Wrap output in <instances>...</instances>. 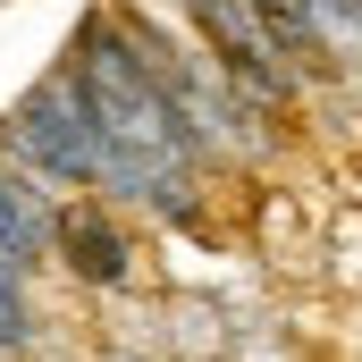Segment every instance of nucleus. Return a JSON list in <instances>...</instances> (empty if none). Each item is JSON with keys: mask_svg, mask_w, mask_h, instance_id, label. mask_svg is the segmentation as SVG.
Wrapping results in <instances>:
<instances>
[{"mask_svg": "<svg viewBox=\"0 0 362 362\" xmlns=\"http://www.w3.org/2000/svg\"><path fill=\"white\" fill-rule=\"evenodd\" d=\"M51 236H59V202H51V177L0 152V245H8V253L34 270V262L51 253Z\"/></svg>", "mask_w": 362, "mask_h": 362, "instance_id": "3", "label": "nucleus"}, {"mask_svg": "<svg viewBox=\"0 0 362 362\" xmlns=\"http://www.w3.org/2000/svg\"><path fill=\"white\" fill-rule=\"evenodd\" d=\"M0 152L25 160V169H42V177H59V185H101V169H110V135H101V110H93L85 76H76V68L42 76V85L8 110Z\"/></svg>", "mask_w": 362, "mask_h": 362, "instance_id": "1", "label": "nucleus"}, {"mask_svg": "<svg viewBox=\"0 0 362 362\" xmlns=\"http://www.w3.org/2000/svg\"><path fill=\"white\" fill-rule=\"evenodd\" d=\"M51 253L68 262V278H85V286H127L135 278V245H127V228H118V211L110 202H59V236H51Z\"/></svg>", "mask_w": 362, "mask_h": 362, "instance_id": "2", "label": "nucleus"}]
</instances>
